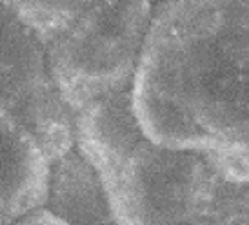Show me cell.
Masks as SVG:
<instances>
[{
  "label": "cell",
  "instance_id": "6",
  "mask_svg": "<svg viewBox=\"0 0 249 225\" xmlns=\"http://www.w3.org/2000/svg\"><path fill=\"white\" fill-rule=\"evenodd\" d=\"M9 225H68V224L62 222V220H58L48 209L38 207V209H33V211L22 214L20 218H17Z\"/></svg>",
  "mask_w": 249,
  "mask_h": 225
},
{
  "label": "cell",
  "instance_id": "3",
  "mask_svg": "<svg viewBox=\"0 0 249 225\" xmlns=\"http://www.w3.org/2000/svg\"><path fill=\"white\" fill-rule=\"evenodd\" d=\"M73 138L124 225L167 224L191 200L200 162L145 137L131 93H113L76 111Z\"/></svg>",
  "mask_w": 249,
  "mask_h": 225
},
{
  "label": "cell",
  "instance_id": "7",
  "mask_svg": "<svg viewBox=\"0 0 249 225\" xmlns=\"http://www.w3.org/2000/svg\"><path fill=\"white\" fill-rule=\"evenodd\" d=\"M153 2H159L160 4V2H166V0H153Z\"/></svg>",
  "mask_w": 249,
  "mask_h": 225
},
{
  "label": "cell",
  "instance_id": "4",
  "mask_svg": "<svg viewBox=\"0 0 249 225\" xmlns=\"http://www.w3.org/2000/svg\"><path fill=\"white\" fill-rule=\"evenodd\" d=\"M0 105L49 162L75 145L73 113L51 75L42 40L0 2Z\"/></svg>",
  "mask_w": 249,
  "mask_h": 225
},
{
  "label": "cell",
  "instance_id": "2",
  "mask_svg": "<svg viewBox=\"0 0 249 225\" xmlns=\"http://www.w3.org/2000/svg\"><path fill=\"white\" fill-rule=\"evenodd\" d=\"M46 48L71 113L124 91L151 24L153 0H0Z\"/></svg>",
  "mask_w": 249,
  "mask_h": 225
},
{
  "label": "cell",
  "instance_id": "5",
  "mask_svg": "<svg viewBox=\"0 0 249 225\" xmlns=\"http://www.w3.org/2000/svg\"><path fill=\"white\" fill-rule=\"evenodd\" d=\"M107 194L93 165L75 145L49 162L44 209L68 225H107Z\"/></svg>",
  "mask_w": 249,
  "mask_h": 225
},
{
  "label": "cell",
  "instance_id": "1",
  "mask_svg": "<svg viewBox=\"0 0 249 225\" xmlns=\"http://www.w3.org/2000/svg\"><path fill=\"white\" fill-rule=\"evenodd\" d=\"M131 104L171 149L249 143V0H166L153 9Z\"/></svg>",
  "mask_w": 249,
  "mask_h": 225
}]
</instances>
